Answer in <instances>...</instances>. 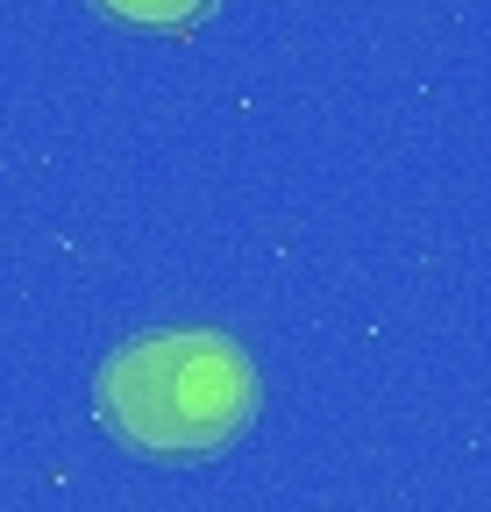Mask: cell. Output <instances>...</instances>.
Returning <instances> with one entry per match:
<instances>
[{"mask_svg": "<svg viewBox=\"0 0 491 512\" xmlns=\"http://www.w3.org/2000/svg\"><path fill=\"white\" fill-rule=\"evenodd\" d=\"M93 413L150 463H200L257 420V363L221 328L129 335L93 377Z\"/></svg>", "mask_w": 491, "mask_h": 512, "instance_id": "cell-1", "label": "cell"}, {"mask_svg": "<svg viewBox=\"0 0 491 512\" xmlns=\"http://www.w3.org/2000/svg\"><path fill=\"white\" fill-rule=\"evenodd\" d=\"M93 8L100 15H114L121 29H193L207 8H214V0H93Z\"/></svg>", "mask_w": 491, "mask_h": 512, "instance_id": "cell-2", "label": "cell"}]
</instances>
